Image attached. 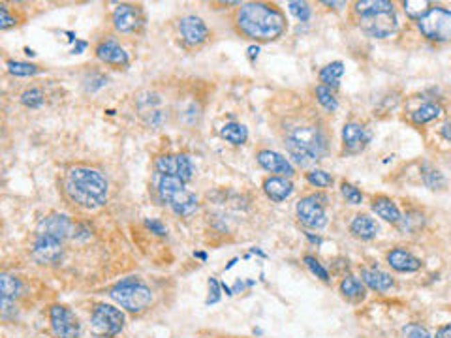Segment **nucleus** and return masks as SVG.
<instances>
[{"instance_id":"nucleus-1","label":"nucleus","mask_w":451,"mask_h":338,"mask_svg":"<svg viewBox=\"0 0 451 338\" xmlns=\"http://www.w3.org/2000/svg\"><path fill=\"white\" fill-rule=\"evenodd\" d=\"M286 26L284 13L267 2H250L236 13L237 32L256 42H273L286 32Z\"/></svg>"},{"instance_id":"nucleus-2","label":"nucleus","mask_w":451,"mask_h":338,"mask_svg":"<svg viewBox=\"0 0 451 338\" xmlns=\"http://www.w3.org/2000/svg\"><path fill=\"white\" fill-rule=\"evenodd\" d=\"M284 147L297 164L306 166L324 158V154L327 153V137L324 128L314 121L295 122L288 126Z\"/></svg>"},{"instance_id":"nucleus-3","label":"nucleus","mask_w":451,"mask_h":338,"mask_svg":"<svg viewBox=\"0 0 451 338\" xmlns=\"http://www.w3.org/2000/svg\"><path fill=\"white\" fill-rule=\"evenodd\" d=\"M66 196L83 209H98L108 201V180L90 167H72L64 183Z\"/></svg>"},{"instance_id":"nucleus-4","label":"nucleus","mask_w":451,"mask_h":338,"mask_svg":"<svg viewBox=\"0 0 451 338\" xmlns=\"http://www.w3.org/2000/svg\"><path fill=\"white\" fill-rule=\"evenodd\" d=\"M354 10L359 15V26L370 38H388L397 28L393 2L388 0H363Z\"/></svg>"},{"instance_id":"nucleus-5","label":"nucleus","mask_w":451,"mask_h":338,"mask_svg":"<svg viewBox=\"0 0 451 338\" xmlns=\"http://www.w3.org/2000/svg\"><path fill=\"white\" fill-rule=\"evenodd\" d=\"M158 194L179 217H190L197 211V198L185 188V180L170 175H158Z\"/></svg>"},{"instance_id":"nucleus-6","label":"nucleus","mask_w":451,"mask_h":338,"mask_svg":"<svg viewBox=\"0 0 451 338\" xmlns=\"http://www.w3.org/2000/svg\"><path fill=\"white\" fill-rule=\"evenodd\" d=\"M111 297H113L122 308H126L128 312H143L149 305L153 303V294L151 289L141 284L140 280H124L119 282L117 286L111 289Z\"/></svg>"},{"instance_id":"nucleus-7","label":"nucleus","mask_w":451,"mask_h":338,"mask_svg":"<svg viewBox=\"0 0 451 338\" xmlns=\"http://www.w3.org/2000/svg\"><path fill=\"white\" fill-rule=\"evenodd\" d=\"M418 28L431 42H451V12L440 6L431 8L418 21Z\"/></svg>"},{"instance_id":"nucleus-8","label":"nucleus","mask_w":451,"mask_h":338,"mask_svg":"<svg viewBox=\"0 0 451 338\" xmlns=\"http://www.w3.org/2000/svg\"><path fill=\"white\" fill-rule=\"evenodd\" d=\"M92 331L100 337H115L124 327V314L111 305H96L92 310Z\"/></svg>"},{"instance_id":"nucleus-9","label":"nucleus","mask_w":451,"mask_h":338,"mask_svg":"<svg viewBox=\"0 0 451 338\" xmlns=\"http://www.w3.org/2000/svg\"><path fill=\"white\" fill-rule=\"evenodd\" d=\"M325 198L322 196H306V198L299 199L295 205V212H297L299 222L311 228V230H322L327 223V214H325Z\"/></svg>"},{"instance_id":"nucleus-10","label":"nucleus","mask_w":451,"mask_h":338,"mask_svg":"<svg viewBox=\"0 0 451 338\" xmlns=\"http://www.w3.org/2000/svg\"><path fill=\"white\" fill-rule=\"evenodd\" d=\"M64 244L63 239L47 233H38L32 243V257L42 265H55L63 260Z\"/></svg>"},{"instance_id":"nucleus-11","label":"nucleus","mask_w":451,"mask_h":338,"mask_svg":"<svg viewBox=\"0 0 451 338\" xmlns=\"http://www.w3.org/2000/svg\"><path fill=\"white\" fill-rule=\"evenodd\" d=\"M154 169L158 175H170V177H179L181 180L192 179L194 167L192 162L186 158L185 154H164L154 160Z\"/></svg>"},{"instance_id":"nucleus-12","label":"nucleus","mask_w":451,"mask_h":338,"mask_svg":"<svg viewBox=\"0 0 451 338\" xmlns=\"http://www.w3.org/2000/svg\"><path fill=\"white\" fill-rule=\"evenodd\" d=\"M49 319H51L53 335L57 338H79V332H81L79 321L74 312H70L66 307H60V305L51 307Z\"/></svg>"},{"instance_id":"nucleus-13","label":"nucleus","mask_w":451,"mask_h":338,"mask_svg":"<svg viewBox=\"0 0 451 338\" xmlns=\"http://www.w3.org/2000/svg\"><path fill=\"white\" fill-rule=\"evenodd\" d=\"M113 26L122 34H133V32H140L145 17L141 12L140 6H133V4H119L115 8L113 12Z\"/></svg>"},{"instance_id":"nucleus-14","label":"nucleus","mask_w":451,"mask_h":338,"mask_svg":"<svg viewBox=\"0 0 451 338\" xmlns=\"http://www.w3.org/2000/svg\"><path fill=\"white\" fill-rule=\"evenodd\" d=\"M179 34L188 47H199L209 40V28L196 15H186L179 21Z\"/></svg>"},{"instance_id":"nucleus-15","label":"nucleus","mask_w":451,"mask_h":338,"mask_svg":"<svg viewBox=\"0 0 451 338\" xmlns=\"http://www.w3.org/2000/svg\"><path fill=\"white\" fill-rule=\"evenodd\" d=\"M370 134L369 130L357 122H348L343 128V145L348 154L361 153L363 149L369 145Z\"/></svg>"},{"instance_id":"nucleus-16","label":"nucleus","mask_w":451,"mask_h":338,"mask_svg":"<svg viewBox=\"0 0 451 338\" xmlns=\"http://www.w3.org/2000/svg\"><path fill=\"white\" fill-rule=\"evenodd\" d=\"M256 158H258V164H260L265 171L274 173V175H279V177H286V179L293 175V166L282 154L273 153V151H260Z\"/></svg>"},{"instance_id":"nucleus-17","label":"nucleus","mask_w":451,"mask_h":338,"mask_svg":"<svg viewBox=\"0 0 451 338\" xmlns=\"http://www.w3.org/2000/svg\"><path fill=\"white\" fill-rule=\"evenodd\" d=\"M96 57L109 66H117V68L128 66L126 51L113 40H106V42H100L96 45Z\"/></svg>"},{"instance_id":"nucleus-18","label":"nucleus","mask_w":451,"mask_h":338,"mask_svg":"<svg viewBox=\"0 0 451 338\" xmlns=\"http://www.w3.org/2000/svg\"><path fill=\"white\" fill-rule=\"evenodd\" d=\"M74 231V223L68 217L63 214H51V217L44 218L38 226V233H47V235H55L58 239H66L72 235Z\"/></svg>"},{"instance_id":"nucleus-19","label":"nucleus","mask_w":451,"mask_h":338,"mask_svg":"<svg viewBox=\"0 0 451 338\" xmlns=\"http://www.w3.org/2000/svg\"><path fill=\"white\" fill-rule=\"evenodd\" d=\"M388 263L399 273H416L421 269V262L404 248H395L388 254Z\"/></svg>"},{"instance_id":"nucleus-20","label":"nucleus","mask_w":451,"mask_h":338,"mask_svg":"<svg viewBox=\"0 0 451 338\" xmlns=\"http://www.w3.org/2000/svg\"><path fill=\"white\" fill-rule=\"evenodd\" d=\"M263 192L265 196L274 203H280L292 196L293 185L286 177H269V179L263 180Z\"/></svg>"},{"instance_id":"nucleus-21","label":"nucleus","mask_w":451,"mask_h":338,"mask_svg":"<svg viewBox=\"0 0 451 338\" xmlns=\"http://www.w3.org/2000/svg\"><path fill=\"white\" fill-rule=\"evenodd\" d=\"M361 278H363V284L369 286L372 291H380V294H384V291H388V289L393 287V278H391L388 273H384V271H380V269L376 267L363 269Z\"/></svg>"},{"instance_id":"nucleus-22","label":"nucleus","mask_w":451,"mask_h":338,"mask_svg":"<svg viewBox=\"0 0 451 338\" xmlns=\"http://www.w3.org/2000/svg\"><path fill=\"white\" fill-rule=\"evenodd\" d=\"M350 231L361 241H370V239H375L378 235V223L369 214H357L350 223Z\"/></svg>"},{"instance_id":"nucleus-23","label":"nucleus","mask_w":451,"mask_h":338,"mask_svg":"<svg viewBox=\"0 0 451 338\" xmlns=\"http://www.w3.org/2000/svg\"><path fill=\"white\" fill-rule=\"evenodd\" d=\"M372 211H375L380 218H384L386 222L399 223L400 220H402L397 203L391 201L389 198H384V196H378V198L372 199Z\"/></svg>"},{"instance_id":"nucleus-24","label":"nucleus","mask_w":451,"mask_h":338,"mask_svg":"<svg viewBox=\"0 0 451 338\" xmlns=\"http://www.w3.org/2000/svg\"><path fill=\"white\" fill-rule=\"evenodd\" d=\"M341 294L346 297L348 301H363L365 299V284L361 280H357L356 276H344L343 280H341Z\"/></svg>"},{"instance_id":"nucleus-25","label":"nucleus","mask_w":451,"mask_h":338,"mask_svg":"<svg viewBox=\"0 0 451 338\" xmlns=\"http://www.w3.org/2000/svg\"><path fill=\"white\" fill-rule=\"evenodd\" d=\"M344 74V64L343 62H331L325 66L324 70L320 71V81L325 87H329V89H337L338 83H341V77Z\"/></svg>"},{"instance_id":"nucleus-26","label":"nucleus","mask_w":451,"mask_h":338,"mask_svg":"<svg viewBox=\"0 0 451 338\" xmlns=\"http://www.w3.org/2000/svg\"><path fill=\"white\" fill-rule=\"evenodd\" d=\"M220 135H222L226 141H229L231 145H243V143L248 140V130L243 126V124L228 122V124H224L222 130H220Z\"/></svg>"},{"instance_id":"nucleus-27","label":"nucleus","mask_w":451,"mask_h":338,"mask_svg":"<svg viewBox=\"0 0 451 338\" xmlns=\"http://www.w3.org/2000/svg\"><path fill=\"white\" fill-rule=\"evenodd\" d=\"M442 115V108H440L438 103H425V105H421L420 109H416L412 113V122L413 124H427V122L434 121V119H438Z\"/></svg>"},{"instance_id":"nucleus-28","label":"nucleus","mask_w":451,"mask_h":338,"mask_svg":"<svg viewBox=\"0 0 451 338\" xmlns=\"http://www.w3.org/2000/svg\"><path fill=\"white\" fill-rule=\"evenodd\" d=\"M402 6H404L408 17L416 21H420L431 10V4L425 0H408V2H402Z\"/></svg>"},{"instance_id":"nucleus-29","label":"nucleus","mask_w":451,"mask_h":338,"mask_svg":"<svg viewBox=\"0 0 451 338\" xmlns=\"http://www.w3.org/2000/svg\"><path fill=\"white\" fill-rule=\"evenodd\" d=\"M0 287H2V299L15 301V297L21 291V282L10 275H2L0 278Z\"/></svg>"},{"instance_id":"nucleus-30","label":"nucleus","mask_w":451,"mask_h":338,"mask_svg":"<svg viewBox=\"0 0 451 338\" xmlns=\"http://www.w3.org/2000/svg\"><path fill=\"white\" fill-rule=\"evenodd\" d=\"M316 100H318L320 105L324 109H327V111H335L338 105L333 90H331L329 87H325V85H318V87H316Z\"/></svg>"},{"instance_id":"nucleus-31","label":"nucleus","mask_w":451,"mask_h":338,"mask_svg":"<svg viewBox=\"0 0 451 338\" xmlns=\"http://www.w3.org/2000/svg\"><path fill=\"white\" fill-rule=\"evenodd\" d=\"M6 66L8 70H10V74H13V76H21V77L36 76V74L40 71L38 66H34V64H28V62H19V60H10Z\"/></svg>"},{"instance_id":"nucleus-32","label":"nucleus","mask_w":451,"mask_h":338,"mask_svg":"<svg viewBox=\"0 0 451 338\" xmlns=\"http://www.w3.org/2000/svg\"><path fill=\"white\" fill-rule=\"evenodd\" d=\"M423 183H425L431 190H438V188H444L445 179L438 169H432V167L425 166L423 167Z\"/></svg>"},{"instance_id":"nucleus-33","label":"nucleus","mask_w":451,"mask_h":338,"mask_svg":"<svg viewBox=\"0 0 451 338\" xmlns=\"http://www.w3.org/2000/svg\"><path fill=\"white\" fill-rule=\"evenodd\" d=\"M306 180L316 188H327V186L333 185V177L329 173L322 171V169H314V171L306 173Z\"/></svg>"},{"instance_id":"nucleus-34","label":"nucleus","mask_w":451,"mask_h":338,"mask_svg":"<svg viewBox=\"0 0 451 338\" xmlns=\"http://www.w3.org/2000/svg\"><path fill=\"white\" fill-rule=\"evenodd\" d=\"M303 262H305V265L309 269H311L312 275H316V278H320V280L324 282H329V273H327V269L322 265V263L314 257V255H305L303 257Z\"/></svg>"},{"instance_id":"nucleus-35","label":"nucleus","mask_w":451,"mask_h":338,"mask_svg":"<svg viewBox=\"0 0 451 338\" xmlns=\"http://www.w3.org/2000/svg\"><path fill=\"white\" fill-rule=\"evenodd\" d=\"M21 102H23V105H26V108L31 109L40 108V105L44 103V92H42L40 89L26 90L25 94L21 96Z\"/></svg>"},{"instance_id":"nucleus-36","label":"nucleus","mask_w":451,"mask_h":338,"mask_svg":"<svg viewBox=\"0 0 451 338\" xmlns=\"http://www.w3.org/2000/svg\"><path fill=\"white\" fill-rule=\"evenodd\" d=\"M341 192H343V196L346 198V201L352 205H359L363 201V194L357 190L356 186L350 185V183H343L341 185Z\"/></svg>"},{"instance_id":"nucleus-37","label":"nucleus","mask_w":451,"mask_h":338,"mask_svg":"<svg viewBox=\"0 0 451 338\" xmlns=\"http://www.w3.org/2000/svg\"><path fill=\"white\" fill-rule=\"evenodd\" d=\"M288 8H290V12H292L299 21L305 23V21L311 19V8H309L306 2H290Z\"/></svg>"},{"instance_id":"nucleus-38","label":"nucleus","mask_w":451,"mask_h":338,"mask_svg":"<svg viewBox=\"0 0 451 338\" xmlns=\"http://www.w3.org/2000/svg\"><path fill=\"white\" fill-rule=\"evenodd\" d=\"M404 337L407 338H432L431 332L427 331L425 327H421L420 323H410L404 327Z\"/></svg>"},{"instance_id":"nucleus-39","label":"nucleus","mask_w":451,"mask_h":338,"mask_svg":"<svg viewBox=\"0 0 451 338\" xmlns=\"http://www.w3.org/2000/svg\"><path fill=\"white\" fill-rule=\"evenodd\" d=\"M145 226L149 228V230L153 231V233H156L158 237H165V233H167L165 226L160 222V220H145Z\"/></svg>"},{"instance_id":"nucleus-40","label":"nucleus","mask_w":451,"mask_h":338,"mask_svg":"<svg viewBox=\"0 0 451 338\" xmlns=\"http://www.w3.org/2000/svg\"><path fill=\"white\" fill-rule=\"evenodd\" d=\"M15 25V19L10 17V12H8V6H0V28H8V26Z\"/></svg>"},{"instance_id":"nucleus-41","label":"nucleus","mask_w":451,"mask_h":338,"mask_svg":"<svg viewBox=\"0 0 451 338\" xmlns=\"http://www.w3.org/2000/svg\"><path fill=\"white\" fill-rule=\"evenodd\" d=\"M209 289H211V297L207 303H216L218 297H220V289H218V282H216L215 278H211L209 280Z\"/></svg>"},{"instance_id":"nucleus-42","label":"nucleus","mask_w":451,"mask_h":338,"mask_svg":"<svg viewBox=\"0 0 451 338\" xmlns=\"http://www.w3.org/2000/svg\"><path fill=\"white\" fill-rule=\"evenodd\" d=\"M434 338H451V323L440 327L438 332H436V337Z\"/></svg>"},{"instance_id":"nucleus-43","label":"nucleus","mask_w":451,"mask_h":338,"mask_svg":"<svg viewBox=\"0 0 451 338\" xmlns=\"http://www.w3.org/2000/svg\"><path fill=\"white\" fill-rule=\"evenodd\" d=\"M440 134H442V137L448 141H451V124H444L442 126V130H440Z\"/></svg>"},{"instance_id":"nucleus-44","label":"nucleus","mask_w":451,"mask_h":338,"mask_svg":"<svg viewBox=\"0 0 451 338\" xmlns=\"http://www.w3.org/2000/svg\"><path fill=\"white\" fill-rule=\"evenodd\" d=\"M248 55L254 58V55L258 57V47H248Z\"/></svg>"}]
</instances>
